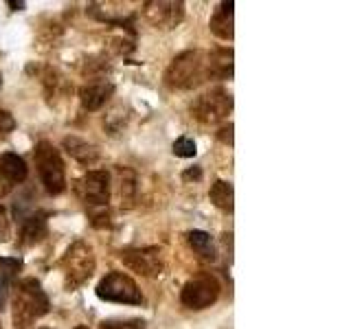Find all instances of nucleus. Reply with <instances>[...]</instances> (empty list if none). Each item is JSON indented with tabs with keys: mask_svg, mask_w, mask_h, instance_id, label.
Instances as JSON below:
<instances>
[{
	"mask_svg": "<svg viewBox=\"0 0 351 329\" xmlns=\"http://www.w3.org/2000/svg\"><path fill=\"white\" fill-rule=\"evenodd\" d=\"M208 80H213L208 53L200 49L180 53L165 71V84L173 88V90H193V88L206 84Z\"/></svg>",
	"mask_w": 351,
	"mask_h": 329,
	"instance_id": "obj_1",
	"label": "nucleus"
},
{
	"mask_svg": "<svg viewBox=\"0 0 351 329\" xmlns=\"http://www.w3.org/2000/svg\"><path fill=\"white\" fill-rule=\"evenodd\" d=\"M14 327L16 329H29L33 323L42 318L44 314H49L51 301L47 292L42 290V285L38 279H20L14 288Z\"/></svg>",
	"mask_w": 351,
	"mask_h": 329,
	"instance_id": "obj_2",
	"label": "nucleus"
},
{
	"mask_svg": "<svg viewBox=\"0 0 351 329\" xmlns=\"http://www.w3.org/2000/svg\"><path fill=\"white\" fill-rule=\"evenodd\" d=\"M75 191L80 195V200L84 202L88 217H90L93 226L104 228L110 224V175L106 171H88L82 175L75 184Z\"/></svg>",
	"mask_w": 351,
	"mask_h": 329,
	"instance_id": "obj_3",
	"label": "nucleus"
},
{
	"mask_svg": "<svg viewBox=\"0 0 351 329\" xmlns=\"http://www.w3.org/2000/svg\"><path fill=\"white\" fill-rule=\"evenodd\" d=\"M60 268L64 272L66 290L75 292L77 288H82V285L93 277L97 268L93 248L88 246L86 241H75V244H71L69 250L64 252Z\"/></svg>",
	"mask_w": 351,
	"mask_h": 329,
	"instance_id": "obj_4",
	"label": "nucleus"
},
{
	"mask_svg": "<svg viewBox=\"0 0 351 329\" xmlns=\"http://www.w3.org/2000/svg\"><path fill=\"white\" fill-rule=\"evenodd\" d=\"M33 158H36V167L44 189L53 195H60L66 189V171L60 151L53 147V143L40 141L33 149Z\"/></svg>",
	"mask_w": 351,
	"mask_h": 329,
	"instance_id": "obj_5",
	"label": "nucleus"
},
{
	"mask_svg": "<svg viewBox=\"0 0 351 329\" xmlns=\"http://www.w3.org/2000/svg\"><path fill=\"white\" fill-rule=\"evenodd\" d=\"M230 110H233V97L222 90V88H213V90L195 97L189 106L191 117L204 125H213L224 121L230 114Z\"/></svg>",
	"mask_w": 351,
	"mask_h": 329,
	"instance_id": "obj_6",
	"label": "nucleus"
},
{
	"mask_svg": "<svg viewBox=\"0 0 351 329\" xmlns=\"http://www.w3.org/2000/svg\"><path fill=\"white\" fill-rule=\"evenodd\" d=\"M219 283L211 272H200L182 285L180 303L186 310H206L219 299Z\"/></svg>",
	"mask_w": 351,
	"mask_h": 329,
	"instance_id": "obj_7",
	"label": "nucleus"
},
{
	"mask_svg": "<svg viewBox=\"0 0 351 329\" xmlns=\"http://www.w3.org/2000/svg\"><path fill=\"white\" fill-rule=\"evenodd\" d=\"M97 296L101 301H110V303H125V305H141L143 303V294L138 290L136 281L123 272L106 274V277L97 285Z\"/></svg>",
	"mask_w": 351,
	"mask_h": 329,
	"instance_id": "obj_8",
	"label": "nucleus"
},
{
	"mask_svg": "<svg viewBox=\"0 0 351 329\" xmlns=\"http://www.w3.org/2000/svg\"><path fill=\"white\" fill-rule=\"evenodd\" d=\"M121 261L125 266L141 274V277H160L162 270H165V255H162V248L158 246H147V248H128V250H121Z\"/></svg>",
	"mask_w": 351,
	"mask_h": 329,
	"instance_id": "obj_9",
	"label": "nucleus"
},
{
	"mask_svg": "<svg viewBox=\"0 0 351 329\" xmlns=\"http://www.w3.org/2000/svg\"><path fill=\"white\" fill-rule=\"evenodd\" d=\"M143 16L154 29L169 31L176 29L184 18V3H169V0H149L143 5Z\"/></svg>",
	"mask_w": 351,
	"mask_h": 329,
	"instance_id": "obj_10",
	"label": "nucleus"
},
{
	"mask_svg": "<svg viewBox=\"0 0 351 329\" xmlns=\"http://www.w3.org/2000/svg\"><path fill=\"white\" fill-rule=\"evenodd\" d=\"M112 93H114V86L108 80H95V82H88L80 88V101H82L84 110L95 112V110H99L110 97H112Z\"/></svg>",
	"mask_w": 351,
	"mask_h": 329,
	"instance_id": "obj_11",
	"label": "nucleus"
},
{
	"mask_svg": "<svg viewBox=\"0 0 351 329\" xmlns=\"http://www.w3.org/2000/svg\"><path fill=\"white\" fill-rule=\"evenodd\" d=\"M29 175V169H27V162L22 160L18 154H3L0 156V184H3V189H11V186H16L20 182H25Z\"/></svg>",
	"mask_w": 351,
	"mask_h": 329,
	"instance_id": "obj_12",
	"label": "nucleus"
},
{
	"mask_svg": "<svg viewBox=\"0 0 351 329\" xmlns=\"http://www.w3.org/2000/svg\"><path fill=\"white\" fill-rule=\"evenodd\" d=\"M62 145L71 158H75L80 164H86V167L95 164L99 160V156H101V151H99L97 145H93V143H88L80 136H66L62 141Z\"/></svg>",
	"mask_w": 351,
	"mask_h": 329,
	"instance_id": "obj_13",
	"label": "nucleus"
},
{
	"mask_svg": "<svg viewBox=\"0 0 351 329\" xmlns=\"http://www.w3.org/2000/svg\"><path fill=\"white\" fill-rule=\"evenodd\" d=\"M233 9H235L233 0H228V3H219L211 22H208V29H211V33H213V36H217L219 40H233V36H235Z\"/></svg>",
	"mask_w": 351,
	"mask_h": 329,
	"instance_id": "obj_14",
	"label": "nucleus"
},
{
	"mask_svg": "<svg viewBox=\"0 0 351 329\" xmlns=\"http://www.w3.org/2000/svg\"><path fill=\"white\" fill-rule=\"evenodd\" d=\"M186 244L195 252L202 261H215L217 259V248L213 244V239L204 230H189L186 233Z\"/></svg>",
	"mask_w": 351,
	"mask_h": 329,
	"instance_id": "obj_15",
	"label": "nucleus"
},
{
	"mask_svg": "<svg viewBox=\"0 0 351 329\" xmlns=\"http://www.w3.org/2000/svg\"><path fill=\"white\" fill-rule=\"evenodd\" d=\"M213 80H230L233 77V49H215L208 53Z\"/></svg>",
	"mask_w": 351,
	"mask_h": 329,
	"instance_id": "obj_16",
	"label": "nucleus"
},
{
	"mask_svg": "<svg viewBox=\"0 0 351 329\" xmlns=\"http://www.w3.org/2000/svg\"><path fill=\"white\" fill-rule=\"evenodd\" d=\"M44 237H47V219H44V215H29L25 222H22L20 244L31 246L42 241Z\"/></svg>",
	"mask_w": 351,
	"mask_h": 329,
	"instance_id": "obj_17",
	"label": "nucleus"
},
{
	"mask_svg": "<svg viewBox=\"0 0 351 329\" xmlns=\"http://www.w3.org/2000/svg\"><path fill=\"white\" fill-rule=\"evenodd\" d=\"M119 175V195H121V206L132 208L136 202V173L128 167H117Z\"/></svg>",
	"mask_w": 351,
	"mask_h": 329,
	"instance_id": "obj_18",
	"label": "nucleus"
},
{
	"mask_svg": "<svg viewBox=\"0 0 351 329\" xmlns=\"http://www.w3.org/2000/svg\"><path fill=\"white\" fill-rule=\"evenodd\" d=\"M208 197H211V202L222 208L226 213H233L235 208V193H233V184L226 182V180H215L211 184V191H208Z\"/></svg>",
	"mask_w": 351,
	"mask_h": 329,
	"instance_id": "obj_19",
	"label": "nucleus"
},
{
	"mask_svg": "<svg viewBox=\"0 0 351 329\" xmlns=\"http://www.w3.org/2000/svg\"><path fill=\"white\" fill-rule=\"evenodd\" d=\"M20 268L18 259H0V310L7 303V294H9V279L14 277V272Z\"/></svg>",
	"mask_w": 351,
	"mask_h": 329,
	"instance_id": "obj_20",
	"label": "nucleus"
},
{
	"mask_svg": "<svg viewBox=\"0 0 351 329\" xmlns=\"http://www.w3.org/2000/svg\"><path fill=\"white\" fill-rule=\"evenodd\" d=\"M195 141L189 138V136H180L173 141V154L180 158H193L195 156Z\"/></svg>",
	"mask_w": 351,
	"mask_h": 329,
	"instance_id": "obj_21",
	"label": "nucleus"
},
{
	"mask_svg": "<svg viewBox=\"0 0 351 329\" xmlns=\"http://www.w3.org/2000/svg\"><path fill=\"white\" fill-rule=\"evenodd\" d=\"M101 329H145L143 321H104Z\"/></svg>",
	"mask_w": 351,
	"mask_h": 329,
	"instance_id": "obj_22",
	"label": "nucleus"
},
{
	"mask_svg": "<svg viewBox=\"0 0 351 329\" xmlns=\"http://www.w3.org/2000/svg\"><path fill=\"white\" fill-rule=\"evenodd\" d=\"M11 237V224H9V215L5 211V206L0 204V244H5Z\"/></svg>",
	"mask_w": 351,
	"mask_h": 329,
	"instance_id": "obj_23",
	"label": "nucleus"
},
{
	"mask_svg": "<svg viewBox=\"0 0 351 329\" xmlns=\"http://www.w3.org/2000/svg\"><path fill=\"white\" fill-rule=\"evenodd\" d=\"M14 127H16V121L11 117V112L0 110V134H9V132H14Z\"/></svg>",
	"mask_w": 351,
	"mask_h": 329,
	"instance_id": "obj_24",
	"label": "nucleus"
},
{
	"mask_svg": "<svg viewBox=\"0 0 351 329\" xmlns=\"http://www.w3.org/2000/svg\"><path fill=\"white\" fill-rule=\"evenodd\" d=\"M217 138L224 143V145H233V123L224 125L222 130L217 132Z\"/></svg>",
	"mask_w": 351,
	"mask_h": 329,
	"instance_id": "obj_25",
	"label": "nucleus"
},
{
	"mask_svg": "<svg viewBox=\"0 0 351 329\" xmlns=\"http://www.w3.org/2000/svg\"><path fill=\"white\" fill-rule=\"evenodd\" d=\"M182 178L189 182V180H200L202 178V169L200 167H191V169H186L184 173H182Z\"/></svg>",
	"mask_w": 351,
	"mask_h": 329,
	"instance_id": "obj_26",
	"label": "nucleus"
},
{
	"mask_svg": "<svg viewBox=\"0 0 351 329\" xmlns=\"http://www.w3.org/2000/svg\"><path fill=\"white\" fill-rule=\"evenodd\" d=\"M9 7H14V9H22V7H25V3H9Z\"/></svg>",
	"mask_w": 351,
	"mask_h": 329,
	"instance_id": "obj_27",
	"label": "nucleus"
},
{
	"mask_svg": "<svg viewBox=\"0 0 351 329\" xmlns=\"http://www.w3.org/2000/svg\"><path fill=\"white\" fill-rule=\"evenodd\" d=\"M75 329H88V327H86V325H77Z\"/></svg>",
	"mask_w": 351,
	"mask_h": 329,
	"instance_id": "obj_28",
	"label": "nucleus"
},
{
	"mask_svg": "<svg viewBox=\"0 0 351 329\" xmlns=\"http://www.w3.org/2000/svg\"><path fill=\"white\" fill-rule=\"evenodd\" d=\"M0 86H3V77H0Z\"/></svg>",
	"mask_w": 351,
	"mask_h": 329,
	"instance_id": "obj_29",
	"label": "nucleus"
},
{
	"mask_svg": "<svg viewBox=\"0 0 351 329\" xmlns=\"http://www.w3.org/2000/svg\"><path fill=\"white\" fill-rule=\"evenodd\" d=\"M40 329H51V327H40Z\"/></svg>",
	"mask_w": 351,
	"mask_h": 329,
	"instance_id": "obj_30",
	"label": "nucleus"
},
{
	"mask_svg": "<svg viewBox=\"0 0 351 329\" xmlns=\"http://www.w3.org/2000/svg\"><path fill=\"white\" fill-rule=\"evenodd\" d=\"M0 329H3V325H0Z\"/></svg>",
	"mask_w": 351,
	"mask_h": 329,
	"instance_id": "obj_31",
	"label": "nucleus"
}]
</instances>
